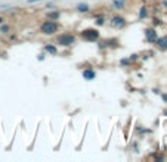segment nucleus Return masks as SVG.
<instances>
[{"mask_svg": "<svg viewBox=\"0 0 167 162\" xmlns=\"http://www.w3.org/2000/svg\"><path fill=\"white\" fill-rule=\"evenodd\" d=\"M155 44H157V47L161 49V50H167V35H163V37L157 38Z\"/></svg>", "mask_w": 167, "mask_h": 162, "instance_id": "423d86ee", "label": "nucleus"}, {"mask_svg": "<svg viewBox=\"0 0 167 162\" xmlns=\"http://www.w3.org/2000/svg\"><path fill=\"white\" fill-rule=\"evenodd\" d=\"M163 5H164V6L167 8V0H163Z\"/></svg>", "mask_w": 167, "mask_h": 162, "instance_id": "4be33fe9", "label": "nucleus"}, {"mask_svg": "<svg viewBox=\"0 0 167 162\" xmlns=\"http://www.w3.org/2000/svg\"><path fill=\"white\" fill-rule=\"evenodd\" d=\"M59 18H61V12H59V10H53V12H49V13H47V19L58 21Z\"/></svg>", "mask_w": 167, "mask_h": 162, "instance_id": "6e6552de", "label": "nucleus"}, {"mask_svg": "<svg viewBox=\"0 0 167 162\" xmlns=\"http://www.w3.org/2000/svg\"><path fill=\"white\" fill-rule=\"evenodd\" d=\"M34 2H42V0H28V3H34Z\"/></svg>", "mask_w": 167, "mask_h": 162, "instance_id": "412c9836", "label": "nucleus"}, {"mask_svg": "<svg viewBox=\"0 0 167 162\" xmlns=\"http://www.w3.org/2000/svg\"><path fill=\"white\" fill-rule=\"evenodd\" d=\"M77 10L78 12H89V5L87 3H78L77 5Z\"/></svg>", "mask_w": 167, "mask_h": 162, "instance_id": "9b49d317", "label": "nucleus"}, {"mask_svg": "<svg viewBox=\"0 0 167 162\" xmlns=\"http://www.w3.org/2000/svg\"><path fill=\"white\" fill-rule=\"evenodd\" d=\"M95 77H96V72H95L92 68H87V69H84L83 71V78L84 80L90 81V80H95Z\"/></svg>", "mask_w": 167, "mask_h": 162, "instance_id": "0eeeda50", "label": "nucleus"}, {"mask_svg": "<svg viewBox=\"0 0 167 162\" xmlns=\"http://www.w3.org/2000/svg\"><path fill=\"white\" fill-rule=\"evenodd\" d=\"M126 19L123 16H120V15H116V16H112V19H111V25L114 27V28H124L126 27Z\"/></svg>", "mask_w": 167, "mask_h": 162, "instance_id": "20e7f679", "label": "nucleus"}, {"mask_svg": "<svg viewBox=\"0 0 167 162\" xmlns=\"http://www.w3.org/2000/svg\"><path fill=\"white\" fill-rule=\"evenodd\" d=\"M112 3H114L116 9H124L126 6V0H112Z\"/></svg>", "mask_w": 167, "mask_h": 162, "instance_id": "9d476101", "label": "nucleus"}, {"mask_svg": "<svg viewBox=\"0 0 167 162\" xmlns=\"http://www.w3.org/2000/svg\"><path fill=\"white\" fill-rule=\"evenodd\" d=\"M130 62H132V60H129V59H121V60H120V65L127 67V65H130Z\"/></svg>", "mask_w": 167, "mask_h": 162, "instance_id": "2eb2a0df", "label": "nucleus"}, {"mask_svg": "<svg viewBox=\"0 0 167 162\" xmlns=\"http://www.w3.org/2000/svg\"><path fill=\"white\" fill-rule=\"evenodd\" d=\"M9 31H10V25H8V24H0V33H3V34H8Z\"/></svg>", "mask_w": 167, "mask_h": 162, "instance_id": "f8f14e48", "label": "nucleus"}, {"mask_svg": "<svg viewBox=\"0 0 167 162\" xmlns=\"http://www.w3.org/2000/svg\"><path fill=\"white\" fill-rule=\"evenodd\" d=\"M44 50L50 53V55H56L58 53V49H56V46H53V44H46L44 46Z\"/></svg>", "mask_w": 167, "mask_h": 162, "instance_id": "1a4fd4ad", "label": "nucleus"}, {"mask_svg": "<svg viewBox=\"0 0 167 162\" xmlns=\"http://www.w3.org/2000/svg\"><path fill=\"white\" fill-rule=\"evenodd\" d=\"M3 22H5V18H3V16H0V24H3Z\"/></svg>", "mask_w": 167, "mask_h": 162, "instance_id": "aec40b11", "label": "nucleus"}, {"mask_svg": "<svg viewBox=\"0 0 167 162\" xmlns=\"http://www.w3.org/2000/svg\"><path fill=\"white\" fill-rule=\"evenodd\" d=\"M138 59V55H136V53H135V55H132V56H130V60H136Z\"/></svg>", "mask_w": 167, "mask_h": 162, "instance_id": "f3484780", "label": "nucleus"}, {"mask_svg": "<svg viewBox=\"0 0 167 162\" xmlns=\"http://www.w3.org/2000/svg\"><path fill=\"white\" fill-rule=\"evenodd\" d=\"M160 25V19H157V18H154V27Z\"/></svg>", "mask_w": 167, "mask_h": 162, "instance_id": "dca6fc26", "label": "nucleus"}, {"mask_svg": "<svg viewBox=\"0 0 167 162\" xmlns=\"http://www.w3.org/2000/svg\"><path fill=\"white\" fill-rule=\"evenodd\" d=\"M56 43L61 44L62 47H71V46L75 43V35L71 34V33H64V34L58 35Z\"/></svg>", "mask_w": 167, "mask_h": 162, "instance_id": "7ed1b4c3", "label": "nucleus"}, {"mask_svg": "<svg viewBox=\"0 0 167 162\" xmlns=\"http://www.w3.org/2000/svg\"><path fill=\"white\" fill-rule=\"evenodd\" d=\"M161 97H163V100H164V102H167V94H163Z\"/></svg>", "mask_w": 167, "mask_h": 162, "instance_id": "a211bd4d", "label": "nucleus"}, {"mask_svg": "<svg viewBox=\"0 0 167 162\" xmlns=\"http://www.w3.org/2000/svg\"><path fill=\"white\" fill-rule=\"evenodd\" d=\"M146 15H148V10H146V8H145V6H142V8H141V10H139V19L146 18Z\"/></svg>", "mask_w": 167, "mask_h": 162, "instance_id": "ddd939ff", "label": "nucleus"}, {"mask_svg": "<svg viewBox=\"0 0 167 162\" xmlns=\"http://www.w3.org/2000/svg\"><path fill=\"white\" fill-rule=\"evenodd\" d=\"M58 30H59V24L56 21H52V19L43 21L42 25H40V33L44 35H53L55 33H58Z\"/></svg>", "mask_w": 167, "mask_h": 162, "instance_id": "f257e3e1", "label": "nucleus"}, {"mask_svg": "<svg viewBox=\"0 0 167 162\" xmlns=\"http://www.w3.org/2000/svg\"><path fill=\"white\" fill-rule=\"evenodd\" d=\"M145 37H146V40L150 43H155V40L158 38L155 28H146V30H145Z\"/></svg>", "mask_w": 167, "mask_h": 162, "instance_id": "39448f33", "label": "nucleus"}, {"mask_svg": "<svg viewBox=\"0 0 167 162\" xmlns=\"http://www.w3.org/2000/svg\"><path fill=\"white\" fill-rule=\"evenodd\" d=\"M44 59V55H39V60H43Z\"/></svg>", "mask_w": 167, "mask_h": 162, "instance_id": "6ab92c4d", "label": "nucleus"}, {"mask_svg": "<svg viewBox=\"0 0 167 162\" xmlns=\"http://www.w3.org/2000/svg\"><path fill=\"white\" fill-rule=\"evenodd\" d=\"M96 24H98V25H104V24H105L104 15H98V16H96Z\"/></svg>", "mask_w": 167, "mask_h": 162, "instance_id": "4468645a", "label": "nucleus"}, {"mask_svg": "<svg viewBox=\"0 0 167 162\" xmlns=\"http://www.w3.org/2000/svg\"><path fill=\"white\" fill-rule=\"evenodd\" d=\"M80 37H82L83 40H86V41H98L101 34L96 28H86V30H83V31L80 33Z\"/></svg>", "mask_w": 167, "mask_h": 162, "instance_id": "f03ea898", "label": "nucleus"}]
</instances>
